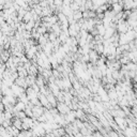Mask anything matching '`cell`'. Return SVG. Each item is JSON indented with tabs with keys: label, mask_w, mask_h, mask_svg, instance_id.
Returning <instances> with one entry per match:
<instances>
[{
	"label": "cell",
	"mask_w": 137,
	"mask_h": 137,
	"mask_svg": "<svg viewBox=\"0 0 137 137\" xmlns=\"http://www.w3.org/2000/svg\"><path fill=\"white\" fill-rule=\"evenodd\" d=\"M46 99H47L48 103L50 104V106H52V107H56L57 106V99H56V96H54L52 94V93H48V94L46 95Z\"/></svg>",
	"instance_id": "obj_9"
},
{
	"label": "cell",
	"mask_w": 137,
	"mask_h": 137,
	"mask_svg": "<svg viewBox=\"0 0 137 137\" xmlns=\"http://www.w3.org/2000/svg\"><path fill=\"white\" fill-rule=\"evenodd\" d=\"M48 111L50 113V115H52L53 117H55V116H57V115H59V113H58V110H57V108H56V107L50 108V109H49Z\"/></svg>",
	"instance_id": "obj_22"
},
{
	"label": "cell",
	"mask_w": 137,
	"mask_h": 137,
	"mask_svg": "<svg viewBox=\"0 0 137 137\" xmlns=\"http://www.w3.org/2000/svg\"><path fill=\"white\" fill-rule=\"evenodd\" d=\"M47 84H48V82L42 77V75H40V74L37 75V77H35V85H37L39 88L45 87V86L47 85Z\"/></svg>",
	"instance_id": "obj_5"
},
{
	"label": "cell",
	"mask_w": 137,
	"mask_h": 137,
	"mask_svg": "<svg viewBox=\"0 0 137 137\" xmlns=\"http://www.w3.org/2000/svg\"><path fill=\"white\" fill-rule=\"evenodd\" d=\"M30 20H32V14L30 12H26V14H25L23 17V23L27 24V23H29Z\"/></svg>",
	"instance_id": "obj_14"
},
{
	"label": "cell",
	"mask_w": 137,
	"mask_h": 137,
	"mask_svg": "<svg viewBox=\"0 0 137 137\" xmlns=\"http://www.w3.org/2000/svg\"><path fill=\"white\" fill-rule=\"evenodd\" d=\"M91 8H92V1H86L85 9L86 10H91Z\"/></svg>",
	"instance_id": "obj_24"
},
{
	"label": "cell",
	"mask_w": 137,
	"mask_h": 137,
	"mask_svg": "<svg viewBox=\"0 0 137 137\" xmlns=\"http://www.w3.org/2000/svg\"><path fill=\"white\" fill-rule=\"evenodd\" d=\"M54 5L55 6H62V1H61V0H56V1H54Z\"/></svg>",
	"instance_id": "obj_26"
},
{
	"label": "cell",
	"mask_w": 137,
	"mask_h": 137,
	"mask_svg": "<svg viewBox=\"0 0 137 137\" xmlns=\"http://www.w3.org/2000/svg\"><path fill=\"white\" fill-rule=\"evenodd\" d=\"M14 84H15L16 86H18V87H20V88H23V89H25L26 90L28 87H27V85H26V81H25V78H17V79H15V81H14Z\"/></svg>",
	"instance_id": "obj_10"
},
{
	"label": "cell",
	"mask_w": 137,
	"mask_h": 137,
	"mask_svg": "<svg viewBox=\"0 0 137 137\" xmlns=\"http://www.w3.org/2000/svg\"><path fill=\"white\" fill-rule=\"evenodd\" d=\"M94 50H95V52L98 53L99 55L101 56V55L103 54V50H104V46H103V44H95Z\"/></svg>",
	"instance_id": "obj_18"
},
{
	"label": "cell",
	"mask_w": 137,
	"mask_h": 137,
	"mask_svg": "<svg viewBox=\"0 0 137 137\" xmlns=\"http://www.w3.org/2000/svg\"><path fill=\"white\" fill-rule=\"evenodd\" d=\"M95 29L98 30L99 35H101V37H103L104 33H105V30H106L103 25H98V26H95Z\"/></svg>",
	"instance_id": "obj_17"
},
{
	"label": "cell",
	"mask_w": 137,
	"mask_h": 137,
	"mask_svg": "<svg viewBox=\"0 0 137 137\" xmlns=\"http://www.w3.org/2000/svg\"><path fill=\"white\" fill-rule=\"evenodd\" d=\"M64 120H66V122L68 124V123H73L74 122V120L76 118H75V111L74 110H71L68 114H67V115H64Z\"/></svg>",
	"instance_id": "obj_8"
},
{
	"label": "cell",
	"mask_w": 137,
	"mask_h": 137,
	"mask_svg": "<svg viewBox=\"0 0 137 137\" xmlns=\"http://www.w3.org/2000/svg\"><path fill=\"white\" fill-rule=\"evenodd\" d=\"M81 18H82V13L80 12V11H76V12L73 13V19H74L75 21L80 20Z\"/></svg>",
	"instance_id": "obj_15"
},
{
	"label": "cell",
	"mask_w": 137,
	"mask_h": 137,
	"mask_svg": "<svg viewBox=\"0 0 137 137\" xmlns=\"http://www.w3.org/2000/svg\"><path fill=\"white\" fill-rule=\"evenodd\" d=\"M57 40V37H56V34L55 33H53V32H50V33H48V41L49 42H55Z\"/></svg>",
	"instance_id": "obj_21"
},
{
	"label": "cell",
	"mask_w": 137,
	"mask_h": 137,
	"mask_svg": "<svg viewBox=\"0 0 137 137\" xmlns=\"http://www.w3.org/2000/svg\"><path fill=\"white\" fill-rule=\"evenodd\" d=\"M56 108H57V110H58L59 115H62V116H64V115H67L71 111L70 107H68V105H66L64 103H57Z\"/></svg>",
	"instance_id": "obj_1"
},
{
	"label": "cell",
	"mask_w": 137,
	"mask_h": 137,
	"mask_svg": "<svg viewBox=\"0 0 137 137\" xmlns=\"http://www.w3.org/2000/svg\"><path fill=\"white\" fill-rule=\"evenodd\" d=\"M11 90H12V92H13V95L15 96V98L17 99L18 96L21 94V93H24L25 92V89H23V88H20V87H18V86H16L15 84H14L12 87H11Z\"/></svg>",
	"instance_id": "obj_4"
},
{
	"label": "cell",
	"mask_w": 137,
	"mask_h": 137,
	"mask_svg": "<svg viewBox=\"0 0 137 137\" xmlns=\"http://www.w3.org/2000/svg\"><path fill=\"white\" fill-rule=\"evenodd\" d=\"M48 42V40L46 39L44 35H41V37L39 38V40H38V45H40V46H42V48L44 47V46L46 45V43Z\"/></svg>",
	"instance_id": "obj_13"
},
{
	"label": "cell",
	"mask_w": 137,
	"mask_h": 137,
	"mask_svg": "<svg viewBox=\"0 0 137 137\" xmlns=\"http://www.w3.org/2000/svg\"><path fill=\"white\" fill-rule=\"evenodd\" d=\"M75 118L77 120H80V121H87V115L85 114V111H82L81 109H77L75 110Z\"/></svg>",
	"instance_id": "obj_6"
},
{
	"label": "cell",
	"mask_w": 137,
	"mask_h": 137,
	"mask_svg": "<svg viewBox=\"0 0 137 137\" xmlns=\"http://www.w3.org/2000/svg\"><path fill=\"white\" fill-rule=\"evenodd\" d=\"M136 55H137V52H129V59L131 62L133 63H136Z\"/></svg>",
	"instance_id": "obj_16"
},
{
	"label": "cell",
	"mask_w": 137,
	"mask_h": 137,
	"mask_svg": "<svg viewBox=\"0 0 137 137\" xmlns=\"http://www.w3.org/2000/svg\"><path fill=\"white\" fill-rule=\"evenodd\" d=\"M92 42H93V37L91 34L88 33L87 38H86V43H87V44H90V43H92Z\"/></svg>",
	"instance_id": "obj_23"
},
{
	"label": "cell",
	"mask_w": 137,
	"mask_h": 137,
	"mask_svg": "<svg viewBox=\"0 0 137 137\" xmlns=\"http://www.w3.org/2000/svg\"><path fill=\"white\" fill-rule=\"evenodd\" d=\"M27 72H28V75H32V76L37 77V75H38V66H37V64H32Z\"/></svg>",
	"instance_id": "obj_11"
},
{
	"label": "cell",
	"mask_w": 137,
	"mask_h": 137,
	"mask_svg": "<svg viewBox=\"0 0 137 137\" xmlns=\"http://www.w3.org/2000/svg\"><path fill=\"white\" fill-rule=\"evenodd\" d=\"M122 134L125 137H136V129H132L128 127L124 131H122Z\"/></svg>",
	"instance_id": "obj_7"
},
{
	"label": "cell",
	"mask_w": 137,
	"mask_h": 137,
	"mask_svg": "<svg viewBox=\"0 0 137 137\" xmlns=\"http://www.w3.org/2000/svg\"><path fill=\"white\" fill-rule=\"evenodd\" d=\"M114 122L118 125V128L120 129L121 131H124V130L128 128V124H127V120H125V118L115 117V118H114Z\"/></svg>",
	"instance_id": "obj_2"
},
{
	"label": "cell",
	"mask_w": 137,
	"mask_h": 137,
	"mask_svg": "<svg viewBox=\"0 0 137 137\" xmlns=\"http://www.w3.org/2000/svg\"><path fill=\"white\" fill-rule=\"evenodd\" d=\"M28 61H30V60H28L27 58H26V56H23V57H20V62L21 63H23V64H25V63H27L28 62Z\"/></svg>",
	"instance_id": "obj_25"
},
{
	"label": "cell",
	"mask_w": 137,
	"mask_h": 137,
	"mask_svg": "<svg viewBox=\"0 0 137 137\" xmlns=\"http://www.w3.org/2000/svg\"><path fill=\"white\" fill-rule=\"evenodd\" d=\"M3 117H4V120H12L13 119V115L12 113H10V111H3Z\"/></svg>",
	"instance_id": "obj_19"
},
{
	"label": "cell",
	"mask_w": 137,
	"mask_h": 137,
	"mask_svg": "<svg viewBox=\"0 0 137 137\" xmlns=\"http://www.w3.org/2000/svg\"><path fill=\"white\" fill-rule=\"evenodd\" d=\"M62 137H71V136H68V135H67V134H66V135H64V136H62Z\"/></svg>",
	"instance_id": "obj_27"
},
{
	"label": "cell",
	"mask_w": 137,
	"mask_h": 137,
	"mask_svg": "<svg viewBox=\"0 0 137 137\" xmlns=\"http://www.w3.org/2000/svg\"><path fill=\"white\" fill-rule=\"evenodd\" d=\"M45 108L42 106H33V108L31 109L32 111V119H38L40 116H42L44 114Z\"/></svg>",
	"instance_id": "obj_3"
},
{
	"label": "cell",
	"mask_w": 137,
	"mask_h": 137,
	"mask_svg": "<svg viewBox=\"0 0 137 137\" xmlns=\"http://www.w3.org/2000/svg\"><path fill=\"white\" fill-rule=\"evenodd\" d=\"M73 124H74V125H76L78 130H79V129H81L82 127H84V124H82V121H80V120H77V119H75V120H74Z\"/></svg>",
	"instance_id": "obj_20"
},
{
	"label": "cell",
	"mask_w": 137,
	"mask_h": 137,
	"mask_svg": "<svg viewBox=\"0 0 137 137\" xmlns=\"http://www.w3.org/2000/svg\"><path fill=\"white\" fill-rule=\"evenodd\" d=\"M11 121H12V127L21 131V123H23L21 120H19V119H17V118H13Z\"/></svg>",
	"instance_id": "obj_12"
}]
</instances>
